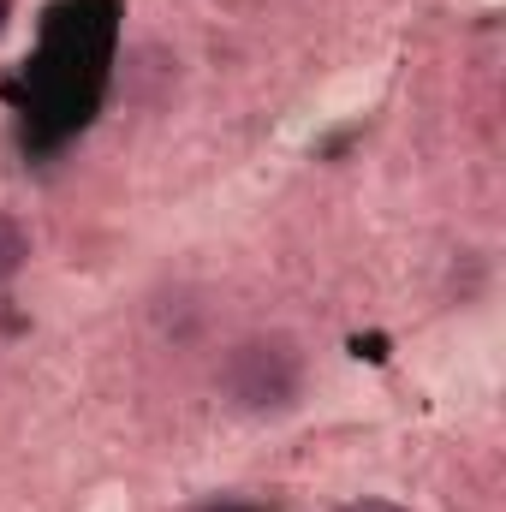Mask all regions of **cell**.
<instances>
[{"label": "cell", "mask_w": 506, "mask_h": 512, "mask_svg": "<svg viewBox=\"0 0 506 512\" xmlns=\"http://www.w3.org/2000/svg\"><path fill=\"white\" fill-rule=\"evenodd\" d=\"M114 6L108 0H72L54 12L48 48L30 72L42 114H54L60 126H78L102 90V66H108V42H114Z\"/></svg>", "instance_id": "6da1fadb"}, {"label": "cell", "mask_w": 506, "mask_h": 512, "mask_svg": "<svg viewBox=\"0 0 506 512\" xmlns=\"http://www.w3.org/2000/svg\"><path fill=\"white\" fill-rule=\"evenodd\" d=\"M304 387V358L292 340L268 334V340H239L221 358V393L239 411H286Z\"/></svg>", "instance_id": "7a4b0ae2"}, {"label": "cell", "mask_w": 506, "mask_h": 512, "mask_svg": "<svg viewBox=\"0 0 506 512\" xmlns=\"http://www.w3.org/2000/svg\"><path fill=\"white\" fill-rule=\"evenodd\" d=\"M24 256H30V239H24V227H18L12 215H0V280H12V274L24 268Z\"/></svg>", "instance_id": "3957f363"}, {"label": "cell", "mask_w": 506, "mask_h": 512, "mask_svg": "<svg viewBox=\"0 0 506 512\" xmlns=\"http://www.w3.org/2000/svg\"><path fill=\"white\" fill-rule=\"evenodd\" d=\"M197 512H268V507H256V501H245V495H215V501H203Z\"/></svg>", "instance_id": "277c9868"}, {"label": "cell", "mask_w": 506, "mask_h": 512, "mask_svg": "<svg viewBox=\"0 0 506 512\" xmlns=\"http://www.w3.org/2000/svg\"><path fill=\"white\" fill-rule=\"evenodd\" d=\"M340 512H405V507H393V501H352V507H340Z\"/></svg>", "instance_id": "5b68a950"}, {"label": "cell", "mask_w": 506, "mask_h": 512, "mask_svg": "<svg viewBox=\"0 0 506 512\" xmlns=\"http://www.w3.org/2000/svg\"><path fill=\"white\" fill-rule=\"evenodd\" d=\"M0 30H6V0H0Z\"/></svg>", "instance_id": "8992f818"}]
</instances>
